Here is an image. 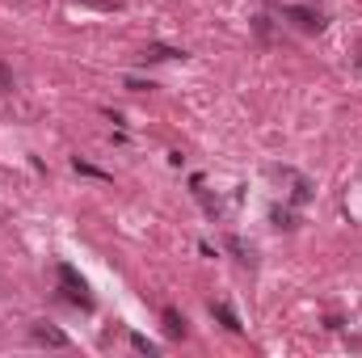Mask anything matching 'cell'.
Returning a JSON list of instances; mask_svg holds the SVG:
<instances>
[{
  "instance_id": "7a4b0ae2",
  "label": "cell",
  "mask_w": 362,
  "mask_h": 358,
  "mask_svg": "<svg viewBox=\"0 0 362 358\" xmlns=\"http://www.w3.org/2000/svg\"><path fill=\"white\" fill-rule=\"evenodd\" d=\"M282 17H286V21H295L303 34H320V30H325V17H320L316 8H303V4H291V8H282Z\"/></svg>"
},
{
  "instance_id": "ba28073f",
  "label": "cell",
  "mask_w": 362,
  "mask_h": 358,
  "mask_svg": "<svg viewBox=\"0 0 362 358\" xmlns=\"http://www.w3.org/2000/svg\"><path fill=\"white\" fill-rule=\"evenodd\" d=\"M228 249H232L240 262H253V245H249V241H240V236H228Z\"/></svg>"
},
{
  "instance_id": "52a82bcc",
  "label": "cell",
  "mask_w": 362,
  "mask_h": 358,
  "mask_svg": "<svg viewBox=\"0 0 362 358\" xmlns=\"http://www.w3.org/2000/svg\"><path fill=\"white\" fill-rule=\"evenodd\" d=\"M165 333L169 337H181L185 333V316H181L177 308H165Z\"/></svg>"
},
{
  "instance_id": "5b68a950",
  "label": "cell",
  "mask_w": 362,
  "mask_h": 358,
  "mask_svg": "<svg viewBox=\"0 0 362 358\" xmlns=\"http://www.w3.org/2000/svg\"><path fill=\"white\" fill-rule=\"evenodd\" d=\"M139 59L144 64H165V59H181L177 47H165V42H148L144 51H139Z\"/></svg>"
},
{
  "instance_id": "8992f818",
  "label": "cell",
  "mask_w": 362,
  "mask_h": 358,
  "mask_svg": "<svg viewBox=\"0 0 362 358\" xmlns=\"http://www.w3.org/2000/svg\"><path fill=\"white\" fill-rule=\"evenodd\" d=\"M211 312H215V321H219L223 329H232V333H240V329H245V325H240V316H236L228 304H211Z\"/></svg>"
},
{
  "instance_id": "6da1fadb",
  "label": "cell",
  "mask_w": 362,
  "mask_h": 358,
  "mask_svg": "<svg viewBox=\"0 0 362 358\" xmlns=\"http://www.w3.org/2000/svg\"><path fill=\"white\" fill-rule=\"evenodd\" d=\"M55 278H59V287H64V295L72 299V304H81V308H93V295H89V282L76 274L72 266H59L55 270Z\"/></svg>"
},
{
  "instance_id": "3957f363",
  "label": "cell",
  "mask_w": 362,
  "mask_h": 358,
  "mask_svg": "<svg viewBox=\"0 0 362 358\" xmlns=\"http://www.w3.org/2000/svg\"><path fill=\"white\" fill-rule=\"evenodd\" d=\"M30 337L38 346H51V350H68V333L55 329V325H30Z\"/></svg>"
},
{
  "instance_id": "7c38bea8",
  "label": "cell",
  "mask_w": 362,
  "mask_h": 358,
  "mask_svg": "<svg viewBox=\"0 0 362 358\" xmlns=\"http://www.w3.org/2000/svg\"><path fill=\"white\" fill-rule=\"evenodd\" d=\"M85 4H93V8H105V13H110V8H122V0H85Z\"/></svg>"
},
{
  "instance_id": "30bf717a",
  "label": "cell",
  "mask_w": 362,
  "mask_h": 358,
  "mask_svg": "<svg viewBox=\"0 0 362 358\" xmlns=\"http://www.w3.org/2000/svg\"><path fill=\"white\" fill-rule=\"evenodd\" d=\"M270 219H274V228H295V215H291V211H282V207H274Z\"/></svg>"
},
{
  "instance_id": "8fae6325",
  "label": "cell",
  "mask_w": 362,
  "mask_h": 358,
  "mask_svg": "<svg viewBox=\"0 0 362 358\" xmlns=\"http://www.w3.org/2000/svg\"><path fill=\"white\" fill-rule=\"evenodd\" d=\"M76 173H85V178H101V181H105V173H101V169H93V165H85L81 156H76Z\"/></svg>"
},
{
  "instance_id": "9c48e42d",
  "label": "cell",
  "mask_w": 362,
  "mask_h": 358,
  "mask_svg": "<svg viewBox=\"0 0 362 358\" xmlns=\"http://www.w3.org/2000/svg\"><path fill=\"white\" fill-rule=\"evenodd\" d=\"M131 346H135V350H139V354H156V342H148V337H144V333H131Z\"/></svg>"
},
{
  "instance_id": "277c9868",
  "label": "cell",
  "mask_w": 362,
  "mask_h": 358,
  "mask_svg": "<svg viewBox=\"0 0 362 358\" xmlns=\"http://www.w3.org/2000/svg\"><path fill=\"white\" fill-rule=\"evenodd\" d=\"M270 173H282V178L291 181V202H308L312 198V181L303 178V173H295V169H270Z\"/></svg>"
}]
</instances>
